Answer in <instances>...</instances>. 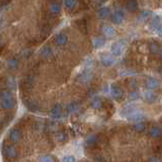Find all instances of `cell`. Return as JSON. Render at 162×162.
Listing matches in <instances>:
<instances>
[{
  "instance_id": "cell-1",
  "label": "cell",
  "mask_w": 162,
  "mask_h": 162,
  "mask_svg": "<svg viewBox=\"0 0 162 162\" xmlns=\"http://www.w3.org/2000/svg\"><path fill=\"white\" fill-rule=\"evenodd\" d=\"M15 105V101L8 90H3L1 92V108L3 109H11Z\"/></svg>"
},
{
  "instance_id": "cell-4",
  "label": "cell",
  "mask_w": 162,
  "mask_h": 162,
  "mask_svg": "<svg viewBox=\"0 0 162 162\" xmlns=\"http://www.w3.org/2000/svg\"><path fill=\"white\" fill-rule=\"evenodd\" d=\"M99 57H100V62L102 63V65L106 66V67H109V66H112L116 62V59H115V56H113V55L101 54Z\"/></svg>"
},
{
  "instance_id": "cell-19",
  "label": "cell",
  "mask_w": 162,
  "mask_h": 162,
  "mask_svg": "<svg viewBox=\"0 0 162 162\" xmlns=\"http://www.w3.org/2000/svg\"><path fill=\"white\" fill-rule=\"evenodd\" d=\"M51 113H52L53 117H55V119H59V117H60L61 115H62V106L60 104H56L53 108Z\"/></svg>"
},
{
  "instance_id": "cell-30",
  "label": "cell",
  "mask_w": 162,
  "mask_h": 162,
  "mask_svg": "<svg viewBox=\"0 0 162 162\" xmlns=\"http://www.w3.org/2000/svg\"><path fill=\"white\" fill-rule=\"evenodd\" d=\"M97 142V137L95 135H91L87 138V144L88 145H94Z\"/></svg>"
},
{
  "instance_id": "cell-20",
  "label": "cell",
  "mask_w": 162,
  "mask_h": 162,
  "mask_svg": "<svg viewBox=\"0 0 162 162\" xmlns=\"http://www.w3.org/2000/svg\"><path fill=\"white\" fill-rule=\"evenodd\" d=\"M40 54L43 58L48 59V58H50L51 56H52L53 52H52V49H51L50 47H44L42 49V51L40 52Z\"/></svg>"
},
{
  "instance_id": "cell-28",
  "label": "cell",
  "mask_w": 162,
  "mask_h": 162,
  "mask_svg": "<svg viewBox=\"0 0 162 162\" xmlns=\"http://www.w3.org/2000/svg\"><path fill=\"white\" fill-rule=\"evenodd\" d=\"M150 15H151V11H149V10H144V11H142L141 14H140L139 20L140 21H145L150 17Z\"/></svg>"
},
{
  "instance_id": "cell-12",
  "label": "cell",
  "mask_w": 162,
  "mask_h": 162,
  "mask_svg": "<svg viewBox=\"0 0 162 162\" xmlns=\"http://www.w3.org/2000/svg\"><path fill=\"white\" fill-rule=\"evenodd\" d=\"M137 109V108H136L135 105H133V104H130V105H127V106H125V108L121 110V116L122 117H128L129 116L131 115L132 113L133 112H135V110Z\"/></svg>"
},
{
  "instance_id": "cell-24",
  "label": "cell",
  "mask_w": 162,
  "mask_h": 162,
  "mask_svg": "<svg viewBox=\"0 0 162 162\" xmlns=\"http://www.w3.org/2000/svg\"><path fill=\"white\" fill-rule=\"evenodd\" d=\"M49 9H50V11L52 12V13L58 14L59 12L61 11V6H60V4H59V3L54 2V3H52V4H50Z\"/></svg>"
},
{
  "instance_id": "cell-33",
  "label": "cell",
  "mask_w": 162,
  "mask_h": 162,
  "mask_svg": "<svg viewBox=\"0 0 162 162\" xmlns=\"http://www.w3.org/2000/svg\"><path fill=\"white\" fill-rule=\"evenodd\" d=\"M75 157L73 155H65L63 158H62V161L63 162H73L75 161Z\"/></svg>"
},
{
  "instance_id": "cell-29",
  "label": "cell",
  "mask_w": 162,
  "mask_h": 162,
  "mask_svg": "<svg viewBox=\"0 0 162 162\" xmlns=\"http://www.w3.org/2000/svg\"><path fill=\"white\" fill-rule=\"evenodd\" d=\"M145 128H146V126L143 122H138V123H136L135 126H134L135 131H137V132H143L145 130Z\"/></svg>"
},
{
  "instance_id": "cell-27",
  "label": "cell",
  "mask_w": 162,
  "mask_h": 162,
  "mask_svg": "<svg viewBox=\"0 0 162 162\" xmlns=\"http://www.w3.org/2000/svg\"><path fill=\"white\" fill-rule=\"evenodd\" d=\"M68 109H69V113H75L78 112V109H79V104H77V102H71L69 105H68Z\"/></svg>"
},
{
  "instance_id": "cell-9",
  "label": "cell",
  "mask_w": 162,
  "mask_h": 162,
  "mask_svg": "<svg viewBox=\"0 0 162 162\" xmlns=\"http://www.w3.org/2000/svg\"><path fill=\"white\" fill-rule=\"evenodd\" d=\"M102 34H104L106 38H113L117 35V31L116 28H113V27H109V25H105V27L102 28Z\"/></svg>"
},
{
  "instance_id": "cell-15",
  "label": "cell",
  "mask_w": 162,
  "mask_h": 162,
  "mask_svg": "<svg viewBox=\"0 0 162 162\" xmlns=\"http://www.w3.org/2000/svg\"><path fill=\"white\" fill-rule=\"evenodd\" d=\"M126 8L130 12H135L138 9V2L136 0H128L126 3Z\"/></svg>"
},
{
  "instance_id": "cell-16",
  "label": "cell",
  "mask_w": 162,
  "mask_h": 162,
  "mask_svg": "<svg viewBox=\"0 0 162 162\" xmlns=\"http://www.w3.org/2000/svg\"><path fill=\"white\" fill-rule=\"evenodd\" d=\"M91 78H92V73H91V71H89L88 69L86 70V71H84L82 74H80V76H79V80L82 83L88 82Z\"/></svg>"
},
{
  "instance_id": "cell-5",
  "label": "cell",
  "mask_w": 162,
  "mask_h": 162,
  "mask_svg": "<svg viewBox=\"0 0 162 162\" xmlns=\"http://www.w3.org/2000/svg\"><path fill=\"white\" fill-rule=\"evenodd\" d=\"M125 19V14L122 10H116L112 15V21L115 24H121Z\"/></svg>"
},
{
  "instance_id": "cell-34",
  "label": "cell",
  "mask_w": 162,
  "mask_h": 162,
  "mask_svg": "<svg viewBox=\"0 0 162 162\" xmlns=\"http://www.w3.org/2000/svg\"><path fill=\"white\" fill-rule=\"evenodd\" d=\"M56 138L58 141H66V140H67V137H66V135L64 133H58Z\"/></svg>"
},
{
  "instance_id": "cell-32",
  "label": "cell",
  "mask_w": 162,
  "mask_h": 162,
  "mask_svg": "<svg viewBox=\"0 0 162 162\" xmlns=\"http://www.w3.org/2000/svg\"><path fill=\"white\" fill-rule=\"evenodd\" d=\"M150 50H151V52H152V53L156 54V53H158V51H159L160 49H159V46H158L157 43H151Z\"/></svg>"
},
{
  "instance_id": "cell-21",
  "label": "cell",
  "mask_w": 162,
  "mask_h": 162,
  "mask_svg": "<svg viewBox=\"0 0 162 162\" xmlns=\"http://www.w3.org/2000/svg\"><path fill=\"white\" fill-rule=\"evenodd\" d=\"M150 135L153 138H159L162 136V130L159 127H153L150 131Z\"/></svg>"
},
{
  "instance_id": "cell-23",
  "label": "cell",
  "mask_w": 162,
  "mask_h": 162,
  "mask_svg": "<svg viewBox=\"0 0 162 162\" xmlns=\"http://www.w3.org/2000/svg\"><path fill=\"white\" fill-rule=\"evenodd\" d=\"M6 86L9 90H14L16 88V81L13 77H9L6 81Z\"/></svg>"
},
{
  "instance_id": "cell-36",
  "label": "cell",
  "mask_w": 162,
  "mask_h": 162,
  "mask_svg": "<svg viewBox=\"0 0 162 162\" xmlns=\"http://www.w3.org/2000/svg\"><path fill=\"white\" fill-rule=\"evenodd\" d=\"M149 161H159V159H158L157 157H152V158H150Z\"/></svg>"
},
{
  "instance_id": "cell-35",
  "label": "cell",
  "mask_w": 162,
  "mask_h": 162,
  "mask_svg": "<svg viewBox=\"0 0 162 162\" xmlns=\"http://www.w3.org/2000/svg\"><path fill=\"white\" fill-rule=\"evenodd\" d=\"M138 98V93L136 92V91H132V92H130V94H129V99L130 100H135V99Z\"/></svg>"
},
{
  "instance_id": "cell-17",
  "label": "cell",
  "mask_w": 162,
  "mask_h": 162,
  "mask_svg": "<svg viewBox=\"0 0 162 162\" xmlns=\"http://www.w3.org/2000/svg\"><path fill=\"white\" fill-rule=\"evenodd\" d=\"M110 15V10L109 7H102L98 10L97 12V16L98 18H101V19H104V18L109 17Z\"/></svg>"
},
{
  "instance_id": "cell-25",
  "label": "cell",
  "mask_w": 162,
  "mask_h": 162,
  "mask_svg": "<svg viewBox=\"0 0 162 162\" xmlns=\"http://www.w3.org/2000/svg\"><path fill=\"white\" fill-rule=\"evenodd\" d=\"M17 66H18V60L15 58H11L7 61V67H8L9 69L14 70V69L17 68Z\"/></svg>"
},
{
  "instance_id": "cell-11",
  "label": "cell",
  "mask_w": 162,
  "mask_h": 162,
  "mask_svg": "<svg viewBox=\"0 0 162 162\" xmlns=\"http://www.w3.org/2000/svg\"><path fill=\"white\" fill-rule=\"evenodd\" d=\"M4 152H5V155L7 157H9V158H15L17 156V150H16V148L14 146H11V145L5 147Z\"/></svg>"
},
{
  "instance_id": "cell-8",
  "label": "cell",
  "mask_w": 162,
  "mask_h": 162,
  "mask_svg": "<svg viewBox=\"0 0 162 162\" xmlns=\"http://www.w3.org/2000/svg\"><path fill=\"white\" fill-rule=\"evenodd\" d=\"M21 136H23V134H21L20 130H18V129H13V130L10 131V133H9V139L11 140L12 142L16 143L21 139Z\"/></svg>"
},
{
  "instance_id": "cell-7",
  "label": "cell",
  "mask_w": 162,
  "mask_h": 162,
  "mask_svg": "<svg viewBox=\"0 0 162 162\" xmlns=\"http://www.w3.org/2000/svg\"><path fill=\"white\" fill-rule=\"evenodd\" d=\"M67 42H68V36L63 34V32H60V34H58L55 36V43L58 46H64L67 44Z\"/></svg>"
},
{
  "instance_id": "cell-31",
  "label": "cell",
  "mask_w": 162,
  "mask_h": 162,
  "mask_svg": "<svg viewBox=\"0 0 162 162\" xmlns=\"http://www.w3.org/2000/svg\"><path fill=\"white\" fill-rule=\"evenodd\" d=\"M40 161H44V162H53V161H55L56 159H55V158L52 155H44L43 157L40 158Z\"/></svg>"
},
{
  "instance_id": "cell-3",
  "label": "cell",
  "mask_w": 162,
  "mask_h": 162,
  "mask_svg": "<svg viewBox=\"0 0 162 162\" xmlns=\"http://www.w3.org/2000/svg\"><path fill=\"white\" fill-rule=\"evenodd\" d=\"M128 121L130 122H134V123H138V122H143L145 120V115L144 113L141 112L140 109H136L135 112H133L128 117Z\"/></svg>"
},
{
  "instance_id": "cell-6",
  "label": "cell",
  "mask_w": 162,
  "mask_h": 162,
  "mask_svg": "<svg viewBox=\"0 0 162 162\" xmlns=\"http://www.w3.org/2000/svg\"><path fill=\"white\" fill-rule=\"evenodd\" d=\"M110 94L112 96L116 99H120L122 96H123V90L117 85V84H113L110 86Z\"/></svg>"
},
{
  "instance_id": "cell-2",
  "label": "cell",
  "mask_w": 162,
  "mask_h": 162,
  "mask_svg": "<svg viewBox=\"0 0 162 162\" xmlns=\"http://www.w3.org/2000/svg\"><path fill=\"white\" fill-rule=\"evenodd\" d=\"M125 48H126V45H125L124 40H117L112 45V54L116 57L121 56L124 52Z\"/></svg>"
},
{
  "instance_id": "cell-10",
  "label": "cell",
  "mask_w": 162,
  "mask_h": 162,
  "mask_svg": "<svg viewBox=\"0 0 162 162\" xmlns=\"http://www.w3.org/2000/svg\"><path fill=\"white\" fill-rule=\"evenodd\" d=\"M146 87L150 90L157 89L159 87V81L155 78H148L146 81Z\"/></svg>"
},
{
  "instance_id": "cell-14",
  "label": "cell",
  "mask_w": 162,
  "mask_h": 162,
  "mask_svg": "<svg viewBox=\"0 0 162 162\" xmlns=\"http://www.w3.org/2000/svg\"><path fill=\"white\" fill-rule=\"evenodd\" d=\"M156 97H157L156 94L151 90L145 91V92L143 93V98H144V100H146L147 102H154L156 100Z\"/></svg>"
},
{
  "instance_id": "cell-37",
  "label": "cell",
  "mask_w": 162,
  "mask_h": 162,
  "mask_svg": "<svg viewBox=\"0 0 162 162\" xmlns=\"http://www.w3.org/2000/svg\"><path fill=\"white\" fill-rule=\"evenodd\" d=\"M160 55H161V58H162V49H160Z\"/></svg>"
},
{
  "instance_id": "cell-22",
  "label": "cell",
  "mask_w": 162,
  "mask_h": 162,
  "mask_svg": "<svg viewBox=\"0 0 162 162\" xmlns=\"http://www.w3.org/2000/svg\"><path fill=\"white\" fill-rule=\"evenodd\" d=\"M104 46V39L100 38V36H97L93 40V47L95 49H100Z\"/></svg>"
},
{
  "instance_id": "cell-13",
  "label": "cell",
  "mask_w": 162,
  "mask_h": 162,
  "mask_svg": "<svg viewBox=\"0 0 162 162\" xmlns=\"http://www.w3.org/2000/svg\"><path fill=\"white\" fill-rule=\"evenodd\" d=\"M162 25V18L155 14L153 17H152V21H151V27L154 29V31H157L158 28Z\"/></svg>"
},
{
  "instance_id": "cell-18",
  "label": "cell",
  "mask_w": 162,
  "mask_h": 162,
  "mask_svg": "<svg viewBox=\"0 0 162 162\" xmlns=\"http://www.w3.org/2000/svg\"><path fill=\"white\" fill-rule=\"evenodd\" d=\"M91 106L95 109H99L104 106V102H102L100 97H94L92 100H91Z\"/></svg>"
},
{
  "instance_id": "cell-26",
  "label": "cell",
  "mask_w": 162,
  "mask_h": 162,
  "mask_svg": "<svg viewBox=\"0 0 162 162\" xmlns=\"http://www.w3.org/2000/svg\"><path fill=\"white\" fill-rule=\"evenodd\" d=\"M64 5L66 8L73 9L77 5V0H64Z\"/></svg>"
}]
</instances>
